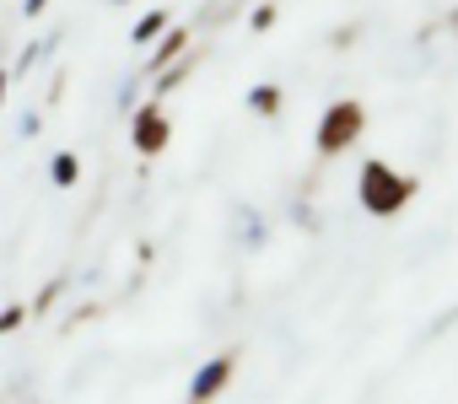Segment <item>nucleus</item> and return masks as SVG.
Segmentation results:
<instances>
[{"instance_id": "nucleus-1", "label": "nucleus", "mask_w": 458, "mask_h": 404, "mask_svg": "<svg viewBox=\"0 0 458 404\" xmlns=\"http://www.w3.org/2000/svg\"><path fill=\"white\" fill-rule=\"evenodd\" d=\"M410 194H415V178L394 173L388 162H367V167H361V206H367L372 216H394V211H404V206H410Z\"/></svg>"}, {"instance_id": "nucleus-2", "label": "nucleus", "mask_w": 458, "mask_h": 404, "mask_svg": "<svg viewBox=\"0 0 458 404\" xmlns=\"http://www.w3.org/2000/svg\"><path fill=\"white\" fill-rule=\"evenodd\" d=\"M367 130V108L361 103H329L324 108V119H318V151L324 156H340V151H351L356 146V135Z\"/></svg>"}, {"instance_id": "nucleus-3", "label": "nucleus", "mask_w": 458, "mask_h": 404, "mask_svg": "<svg viewBox=\"0 0 458 404\" xmlns=\"http://www.w3.org/2000/svg\"><path fill=\"white\" fill-rule=\"evenodd\" d=\"M130 140H135V151H140V156H157V151H167V140H173V124L162 119V108H157V103L135 114V130H130Z\"/></svg>"}, {"instance_id": "nucleus-4", "label": "nucleus", "mask_w": 458, "mask_h": 404, "mask_svg": "<svg viewBox=\"0 0 458 404\" xmlns=\"http://www.w3.org/2000/svg\"><path fill=\"white\" fill-rule=\"evenodd\" d=\"M226 377H233V356H216V361H205V366L194 372V383H189V404H210V399L226 388Z\"/></svg>"}, {"instance_id": "nucleus-5", "label": "nucleus", "mask_w": 458, "mask_h": 404, "mask_svg": "<svg viewBox=\"0 0 458 404\" xmlns=\"http://www.w3.org/2000/svg\"><path fill=\"white\" fill-rule=\"evenodd\" d=\"M76 173H81V162H76L71 151H60V156H55V183H60V189H71V183H76Z\"/></svg>"}, {"instance_id": "nucleus-6", "label": "nucleus", "mask_w": 458, "mask_h": 404, "mask_svg": "<svg viewBox=\"0 0 458 404\" xmlns=\"http://www.w3.org/2000/svg\"><path fill=\"white\" fill-rule=\"evenodd\" d=\"M183 49H189V33H173V38L157 49V60H151V65H157V71H167V60H173V55H183Z\"/></svg>"}, {"instance_id": "nucleus-7", "label": "nucleus", "mask_w": 458, "mask_h": 404, "mask_svg": "<svg viewBox=\"0 0 458 404\" xmlns=\"http://www.w3.org/2000/svg\"><path fill=\"white\" fill-rule=\"evenodd\" d=\"M162 22H167V17H162V12H151V17H140V28H135L130 38H135V44H151V38L162 33Z\"/></svg>"}, {"instance_id": "nucleus-8", "label": "nucleus", "mask_w": 458, "mask_h": 404, "mask_svg": "<svg viewBox=\"0 0 458 404\" xmlns=\"http://www.w3.org/2000/svg\"><path fill=\"white\" fill-rule=\"evenodd\" d=\"M249 103H254L259 114H276V108H281V92H276V87H259V92H254Z\"/></svg>"}, {"instance_id": "nucleus-9", "label": "nucleus", "mask_w": 458, "mask_h": 404, "mask_svg": "<svg viewBox=\"0 0 458 404\" xmlns=\"http://www.w3.org/2000/svg\"><path fill=\"white\" fill-rule=\"evenodd\" d=\"M22 324V307H6V313H0V334H12Z\"/></svg>"}, {"instance_id": "nucleus-10", "label": "nucleus", "mask_w": 458, "mask_h": 404, "mask_svg": "<svg viewBox=\"0 0 458 404\" xmlns=\"http://www.w3.org/2000/svg\"><path fill=\"white\" fill-rule=\"evenodd\" d=\"M44 6H49V0H28V17H38V12H44Z\"/></svg>"}, {"instance_id": "nucleus-11", "label": "nucleus", "mask_w": 458, "mask_h": 404, "mask_svg": "<svg viewBox=\"0 0 458 404\" xmlns=\"http://www.w3.org/2000/svg\"><path fill=\"white\" fill-rule=\"evenodd\" d=\"M0 97H6V76H0Z\"/></svg>"}, {"instance_id": "nucleus-12", "label": "nucleus", "mask_w": 458, "mask_h": 404, "mask_svg": "<svg viewBox=\"0 0 458 404\" xmlns=\"http://www.w3.org/2000/svg\"><path fill=\"white\" fill-rule=\"evenodd\" d=\"M453 33H458V12H453Z\"/></svg>"}]
</instances>
